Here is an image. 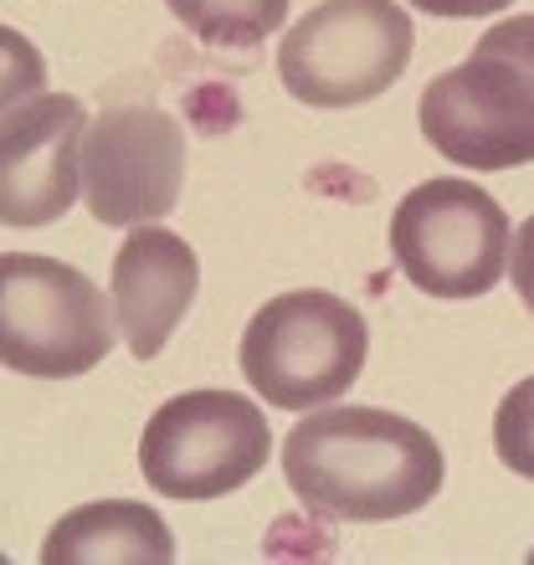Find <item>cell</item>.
Wrapping results in <instances>:
<instances>
[{
  "mask_svg": "<svg viewBox=\"0 0 534 565\" xmlns=\"http://www.w3.org/2000/svg\"><path fill=\"white\" fill-rule=\"evenodd\" d=\"M185 129L154 104L104 108L83 135V201L104 226H149L180 206Z\"/></svg>",
  "mask_w": 534,
  "mask_h": 565,
  "instance_id": "8",
  "label": "cell"
},
{
  "mask_svg": "<svg viewBox=\"0 0 534 565\" xmlns=\"http://www.w3.org/2000/svg\"><path fill=\"white\" fill-rule=\"evenodd\" d=\"M195 282H201V263L175 232L134 226L114 257V313H119L124 344L139 360H154L164 350V340L195 303Z\"/></svg>",
  "mask_w": 534,
  "mask_h": 565,
  "instance_id": "10",
  "label": "cell"
},
{
  "mask_svg": "<svg viewBox=\"0 0 534 565\" xmlns=\"http://www.w3.org/2000/svg\"><path fill=\"white\" fill-rule=\"evenodd\" d=\"M46 565H170V524L139 499H98L52 524L42 545Z\"/></svg>",
  "mask_w": 534,
  "mask_h": 565,
  "instance_id": "11",
  "label": "cell"
},
{
  "mask_svg": "<svg viewBox=\"0 0 534 565\" xmlns=\"http://www.w3.org/2000/svg\"><path fill=\"white\" fill-rule=\"evenodd\" d=\"M119 313L108 309L104 288L57 257L6 253L0 257V360L15 375H67L93 371L114 350Z\"/></svg>",
  "mask_w": 534,
  "mask_h": 565,
  "instance_id": "4",
  "label": "cell"
},
{
  "mask_svg": "<svg viewBox=\"0 0 534 565\" xmlns=\"http://www.w3.org/2000/svg\"><path fill=\"white\" fill-rule=\"evenodd\" d=\"M242 375L278 412L340 402L365 371V319L344 298L298 288L267 298L242 334Z\"/></svg>",
  "mask_w": 534,
  "mask_h": 565,
  "instance_id": "3",
  "label": "cell"
},
{
  "mask_svg": "<svg viewBox=\"0 0 534 565\" xmlns=\"http://www.w3.org/2000/svg\"><path fill=\"white\" fill-rule=\"evenodd\" d=\"M493 452L504 468H514L520 478L534 483V375L520 381L499 402V417H493Z\"/></svg>",
  "mask_w": 534,
  "mask_h": 565,
  "instance_id": "13",
  "label": "cell"
},
{
  "mask_svg": "<svg viewBox=\"0 0 534 565\" xmlns=\"http://www.w3.org/2000/svg\"><path fill=\"white\" fill-rule=\"evenodd\" d=\"M509 247L514 232L504 206L462 175L406 191L391 216V257L431 298H483L499 288Z\"/></svg>",
  "mask_w": 534,
  "mask_h": 565,
  "instance_id": "6",
  "label": "cell"
},
{
  "mask_svg": "<svg viewBox=\"0 0 534 565\" xmlns=\"http://www.w3.org/2000/svg\"><path fill=\"white\" fill-rule=\"evenodd\" d=\"M530 561H534V555H530Z\"/></svg>",
  "mask_w": 534,
  "mask_h": 565,
  "instance_id": "16",
  "label": "cell"
},
{
  "mask_svg": "<svg viewBox=\"0 0 534 565\" xmlns=\"http://www.w3.org/2000/svg\"><path fill=\"white\" fill-rule=\"evenodd\" d=\"M267 412L237 391H185L149 417L139 468L170 499H226L267 468Z\"/></svg>",
  "mask_w": 534,
  "mask_h": 565,
  "instance_id": "7",
  "label": "cell"
},
{
  "mask_svg": "<svg viewBox=\"0 0 534 565\" xmlns=\"http://www.w3.org/2000/svg\"><path fill=\"white\" fill-rule=\"evenodd\" d=\"M416 11L427 15H452V21H462V15H493L504 11V6H514V0H412Z\"/></svg>",
  "mask_w": 534,
  "mask_h": 565,
  "instance_id": "15",
  "label": "cell"
},
{
  "mask_svg": "<svg viewBox=\"0 0 534 565\" xmlns=\"http://www.w3.org/2000/svg\"><path fill=\"white\" fill-rule=\"evenodd\" d=\"M509 273H514V288H520L524 309L534 313V216L514 232V247H509Z\"/></svg>",
  "mask_w": 534,
  "mask_h": 565,
  "instance_id": "14",
  "label": "cell"
},
{
  "mask_svg": "<svg viewBox=\"0 0 534 565\" xmlns=\"http://www.w3.org/2000/svg\"><path fill=\"white\" fill-rule=\"evenodd\" d=\"M412 15L396 0H324L278 46V77L309 108L371 104L412 62Z\"/></svg>",
  "mask_w": 534,
  "mask_h": 565,
  "instance_id": "5",
  "label": "cell"
},
{
  "mask_svg": "<svg viewBox=\"0 0 534 565\" xmlns=\"http://www.w3.org/2000/svg\"><path fill=\"white\" fill-rule=\"evenodd\" d=\"M185 31L211 46H257L288 21L293 0H164Z\"/></svg>",
  "mask_w": 534,
  "mask_h": 565,
  "instance_id": "12",
  "label": "cell"
},
{
  "mask_svg": "<svg viewBox=\"0 0 534 565\" xmlns=\"http://www.w3.org/2000/svg\"><path fill=\"white\" fill-rule=\"evenodd\" d=\"M88 108L67 93L6 98L0 124V222L46 226L67 216L83 185Z\"/></svg>",
  "mask_w": 534,
  "mask_h": 565,
  "instance_id": "9",
  "label": "cell"
},
{
  "mask_svg": "<svg viewBox=\"0 0 534 565\" xmlns=\"http://www.w3.org/2000/svg\"><path fill=\"white\" fill-rule=\"evenodd\" d=\"M442 447L427 427L381 406H334L282 437V478L329 520L381 524L427 509L442 493Z\"/></svg>",
  "mask_w": 534,
  "mask_h": 565,
  "instance_id": "1",
  "label": "cell"
},
{
  "mask_svg": "<svg viewBox=\"0 0 534 565\" xmlns=\"http://www.w3.org/2000/svg\"><path fill=\"white\" fill-rule=\"evenodd\" d=\"M421 135L452 164L514 170L534 160V15H509L473 57L427 83Z\"/></svg>",
  "mask_w": 534,
  "mask_h": 565,
  "instance_id": "2",
  "label": "cell"
}]
</instances>
